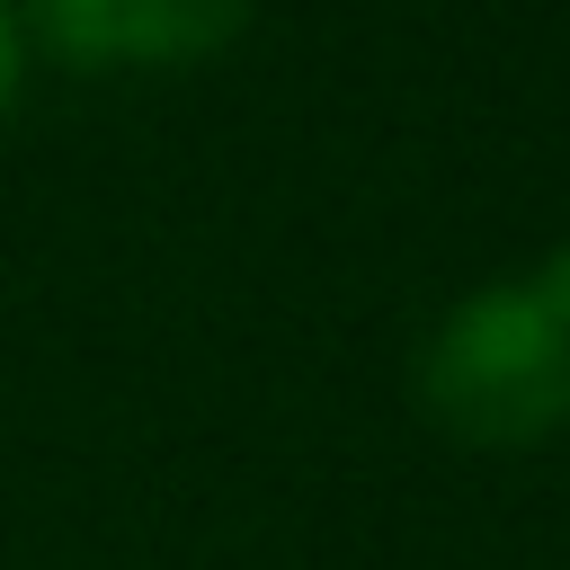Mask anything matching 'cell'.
<instances>
[{"label":"cell","instance_id":"obj_3","mask_svg":"<svg viewBox=\"0 0 570 570\" xmlns=\"http://www.w3.org/2000/svg\"><path fill=\"white\" fill-rule=\"evenodd\" d=\"M18 80H27V36H18V9L0 0V116L18 107Z\"/></svg>","mask_w":570,"mask_h":570},{"label":"cell","instance_id":"obj_1","mask_svg":"<svg viewBox=\"0 0 570 570\" xmlns=\"http://www.w3.org/2000/svg\"><path fill=\"white\" fill-rule=\"evenodd\" d=\"M419 410L463 445H543L570 428V249L472 285L419 347Z\"/></svg>","mask_w":570,"mask_h":570},{"label":"cell","instance_id":"obj_2","mask_svg":"<svg viewBox=\"0 0 570 570\" xmlns=\"http://www.w3.org/2000/svg\"><path fill=\"white\" fill-rule=\"evenodd\" d=\"M240 18L249 0H36V27L71 62H205Z\"/></svg>","mask_w":570,"mask_h":570}]
</instances>
